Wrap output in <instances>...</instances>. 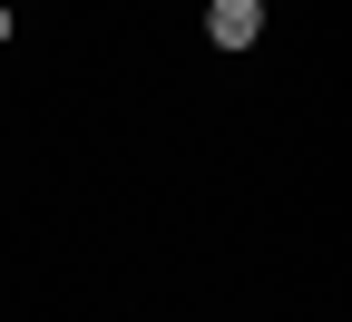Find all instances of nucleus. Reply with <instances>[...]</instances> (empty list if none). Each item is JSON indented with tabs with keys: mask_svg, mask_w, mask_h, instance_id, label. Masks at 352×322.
Wrapping results in <instances>:
<instances>
[{
	"mask_svg": "<svg viewBox=\"0 0 352 322\" xmlns=\"http://www.w3.org/2000/svg\"><path fill=\"white\" fill-rule=\"evenodd\" d=\"M206 39L215 49H254L264 39V0H206Z\"/></svg>",
	"mask_w": 352,
	"mask_h": 322,
	"instance_id": "nucleus-1",
	"label": "nucleus"
}]
</instances>
